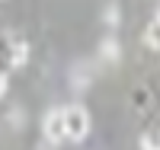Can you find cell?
<instances>
[{
    "label": "cell",
    "instance_id": "1",
    "mask_svg": "<svg viewBox=\"0 0 160 150\" xmlns=\"http://www.w3.org/2000/svg\"><path fill=\"white\" fill-rule=\"evenodd\" d=\"M90 134V112L83 105H64V138L83 141Z\"/></svg>",
    "mask_w": 160,
    "mask_h": 150
},
{
    "label": "cell",
    "instance_id": "2",
    "mask_svg": "<svg viewBox=\"0 0 160 150\" xmlns=\"http://www.w3.org/2000/svg\"><path fill=\"white\" fill-rule=\"evenodd\" d=\"M42 131H45V138L51 144L64 141V109H51L45 115V121H42Z\"/></svg>",
    "mask_w": 160,
    "mask_h": 150
},
{
    "label": "cell",
    "instance_id": "3",
    "mask_svg": "<svg viewBox=\"0 0 160 150\" xmlns=\"http://www.w3.org/2000/svg\"><path fill=\"white\" fill-rule=\"evenodd\" d=\"M144 45L160 51V19H151V26L144 29Z\"/></svg>",
    "mask_w": 160,
    "mask_h": 150
},
{
    "label": "cell",
    "instance_id": "4",
    "mask_svg": "<svg viewBox=\"0 0 160 150\" xmlns=\"http://www.w3.org/2000/svg\"><path fill=\"white\" fill-rule=\"evenodd\" d=\"M141 150H160V125L151 128V131L141 138Z\"/></svg>",
    "mask_w": 160,
    "mask_h": 150
},
{
    "label": "cell",
    "instance_id": "5",
    "mask_svg": "<svg viewBox=\"0 0 160 150\" xmlns=\"http://www.w3.org/2000/svg\"><path fill=\"white\" fill-rule=\"evenodd\" d=\"M102 58H109L112 64L118 61V45H115V38H109V42H102Z\"/></svg>",
    "mask_w": 160,
    "mask_h": 150
},
{
    "label": "cell",
    "instance_id": "6",
    "mask_svg": "<svg viewBox=\"0 0 160 150\" xmlns=\"http://www.w3.org/2000/svg\"><path fill=\"white\" fill-rule=\"evenodd\" d=\"M3 93H7V74L0 70V96H3Z\"/></svg>",
    "mask_w": 160,
    "mask_h": 150
},
{
    "label": "cell",
    "instance_id": "7",
    "mask_svg": "<svg viewBox=\"0 0 160 150\" xmlns=\"http://www.w3.org/2000/svg\"><path fill=\"white\" fill-rule=\"evenodd\" d=\"M157 19H160V10H157Z\"/></svg>",
    "mask_w": 160,
    "mask_h": 150
}]
</instances>
